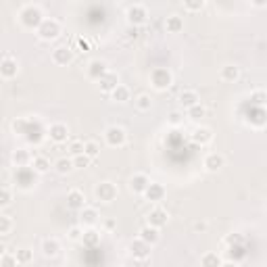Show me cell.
I'll return each mask as SVG.
<instances>
[{
  "label": "cell",
  "instance_id": "obj_1",
  "mask_svg": "<svg viewBox=\"0 0 267 267\" xmlns=\"http://www.w3.org/2000/svg\"><path fill=\"white\" fill-rule=\"evenodd\" d=\"M19 19H21V23L25 25V27H29V29H38L42 25V21H44V15H42V11L38 6H34V4H29V6H25L21 13H19Z\"/></svg>",
  "mask_w": 267,
  "mask_h": 267
},
{
  "label": "cell",
  "instance_id": "obj_2",
  "mask_svg": "<svg viewBox=\"0 0 267 267\" xmlns=\"http://www.w3.org/2000/svg\"><path fill=\"white\" fill-rule=\"evenodd\" d=\"M58 34H61V23H58L56 19H44L42 25L38 27V36H40L42 40H46V42L56 40Z\"/></svg>",
  "mask_w": 267,
  "mask_h": 267
},
{
  "label": "cell",
  "instance_id": "obj_3",
  "mask_svg": "<svg viewBox=\"0 0 267 267\" xmlns=\"http://www.w3.org/2000/svg\"><path fill=\"white\" fill-rule=\"evenodd\" d=\"M94 194H96L98 201H103V203H113V201L117 199V186L111 184V182H101V184L96 186Z\"/></svg>",
  "mask_w": 267,
  "mask_h": 267
},
{
  "label": "cell",
  "instance_id": "obj_4",
  "mask_svg": "<svg viewBox=\"0 0 267 267\" xmlns=\"http://www.w3.org/2000/svg\"><path fill=\"white\" fill-rule=\"evenodd\" d=\"M105 140H107L108 146H123L125 140H127V134H125L123 127L111 125V127H108V130L105 132Z\"/></svg>",
  "mask_w": 267,
  "mask_h": 267
},
{
  "label": "cell",
  "instance_id": "obj_5",
  "mask_svg": "<svg viewBox=\"0 0 267 267\" xmlns=\"http://www.w3.org/2000/svg\"><path fill=\"white\" fill-rule=\"evenodd\" d=\"M36 169L32 167H17V173H15V182L17 186H21V188H32L36 184Z\"/></svg>",
  "mask_w": 267,
  "mask_h": 267
},
{
  "label": "cell",
  "instance_id": "obj_6",
  "mask_svg": "<svg viewBox=\"0 0 267 267\" xmlns=\"http://www.w3.org/2000/svg\"><path fill=\"white\" fill-rule=\"evenodd\" d=\"M146 19H148V13L142 4H134V6L127 8V21H130V25L140 27V25L146 23Z\"/></svg>",
  "mask_w": 267,
  "mask_h": 267
},
{
  "label": "cell",
  "instance_id": "obj_7",
  "mask_svg": "<svg viewBox=\"0 0 267 267\" xmlns=\"http://www.w3.org/2000/svg\"><path fill=\"white\" fill-rule=\"evenodd\" d=\"M151 82L153 86L157 88V90H165V88H169L171 86V73L167 71V69H155L153 75H151Z\"/></svg>",
  "mask_w": 267,
  "mask_h": 267
},
{
  "label": "cell",
  "instance_id": "obj_8",
  "mask_svg": "<svg viewBox=\"0 0 267 267\" xmlns=\"http://www.w3.org/2000/svg\"><path fill=\"white\" fill-rule=\"evenodd\" d=\"M130 253H132L134 259L142 261V259H146V257L151 255V244L144 242L142 238H138V240H134V242L130 244Z\"/></svg>",
  "mask_w": 267,
  "mask_h": 267
},
{
  "label": "cell",
  "instance_id": "obj_9",
  "mask_svg": "<svg viewBox=\"0 0 267 267\" xmlns=\"http://www.w3.org/2000/svg\"><path fill=\"white\" fill-rule=\"evenodd\" d=\"M48 136H51V140L56 142V144H63L69 140V130L65 123H53L51 130H48Z\"/></svg>",
  "mask_w": 267,
  "mask_h": 267
},
{
  "label": "cell",
  "instance_id": "obj_10",
  "mask_svg": "<svg viewBox=\"0 0 267 267\" xmlns=\"http://www.w3.org/2000/svg\"><path fill=\"white\" fill-rule=\"evenodd\" d=\"M98 86H101V92L111 94L115 88L119 86V77H117V73H113V71H107L101 80H98Z\"/></svg>",
  "mask_w": 267,
  "mask_h": 267
},
{
  "label": "cell",
  "instance_id": "obj_11",
  "mask_svg": "<svg viewBox=\"0 0 267 267\" xmlns=\"http://www.w3.org/2000/svg\"><path fill=\"white\" fill-rule=\"evenodd\" d=\"M17 71H19V65H17V61L13 56H4L2 58V65H0V73H2V77L4 80H13V77L17 75Z\"/></svg>",
  "mask_w": 267,
  "mask_h": 267
},
{
  "label": "cell",
  "instance_id": "obj_12",
  "mask_svg": "<svg viewBox=\"0 0 267 267\" xmlns=\"http://www.w3.org/2000/svg\"><path fill=\"white\" fill-rule=\"evenodd\" d=\"M167 221H169V215H167V211L161 209V207H157V209H153L151 213H148V223L159 227V230L163 225H167Z\"/></svg>",
  "mask_w": 267,
  "mask_h": 267
},
{
  "label": "cell",
  "instance_id": "obj_13",
  "mask_svg": "<svg viewBox=\"0 0 267 267\" xmlns=\"http://www.w3.org/2000/svg\"><path fill=\"white\" fill-rule=\"evenodd\" d=\"M67 207L73 211H82L86 207V196L82 190H71L67 194Z\"/></svg>",
  "mask_w": 267,
  "mask_h": 267
},
{
  "label": "cell",
  "instance_id": "obj_14",
  "mask_svg": "<svg viewBox=\"0 0 267 267\" xmlns=\"http://www.w3.org/2000/svg\"><path fill=\"white\" fill-rule=\"evenodd\" d=\"M80 223L84 227H94L98 223V211L94 209V207H84V209L80 211Z\"/></svg>",
  "mask_w": 267,
  "mask_h": 267
},
{
  "label": "cell",
  "instance_id": "obj_15",
  "mask_svg": "<svg viewBox=\"0 0 267 267\" xmlns=\"http://www.w3.org/2000/svg\"><path fill=\"white\" fill-rule=\"evenodd\" d=\"M223 165H225V159H223V155H219V153H209L205 157L207 171H219Z\"/></svg>",
  "mask_w": 267,
  "mask_h": 267
},
{
  "label": "cell",
  "instance_id": "obj_16",
  "mask_svg": "<svg viewBox=\"0 0 267 267\" xmlns=\"http://www.w3.org/2000/svg\"><path fill=\"white\" fill-rule=\"evenodd\" d=\"M140 238L144 240V242H148V244H157L159 242V238H161V234H159V227H155V225H144L142 230H140Z\"/></svg>",
  "mask_w": 267,
  "mask_h": 267
},
{
  "label": "cell",
  "instance_id": "obj_17",
  "mask_svg": "<svg viewBox=\"0 0 267 267\" xmlns=\"http://www.w3.org/2000/svg\"><path fill=\"white\" fill-rule=\"evenodd\" d=\"M144 196L148 201H153V203H157V201H163V196H165V188L161 186V184H155V182H151L148 184V188L144 190Z\"/></svg>",
  "mask_w": 267,
  "mask_h": 267
},
{
  "label": "cell",
  "instance_id": "obj_18",
  "mask_svg": "<svg viewBox=\"0 0 267 267\" xmlns=\"http://www.w3.org/2000/svg\"><path fill=\"white\" fill-rule=\"evenodd\" d=\"M53 61H54L56 65H67V63H71V61H73L71 48H67V46L56 48V51L53 53Z\"/></svg>",
  "mask_w": 267,
  "mask_h": 267
},
{
  "label": "cell",
  "instance_id": "obj_19",
  "mask_svg": "<svg viewBox=\"0 0 267 267\" xmlns=\"http://www.w3.org/2000/svg\"><path fill=\"white\" fill-rule=\"evenodd\" d=\"M192 140L199 146H205L213 140V132L209 130V127H196V130L192 132Z\"/></svg>",
  "mask_w": 267,
  "mask_h": 267
},
{
  "label": "cell",
  "instance_id": "obj_20",
  "mask_svg": "<svg viewBox=\"0 0 267 267\" xmlns=\"http://www.w3.org/2000/svg\"><path fill=\"white\" fill-rule=\"evenodd\" d=\"M148 184H151V180L144 175V173H136L132 180H130V188L134 192H138V194H144V190L148 188Z\"/></svg>",
  "mask_w": 267,
  "mask_h": 267
},
{
  "label": "cell",
  "instance_id": "obj_21",
  "mask_svg": "<svg viewBox=\"0 0 267 267\" xmlns=\"http://www.w3.org/2000/svg\"><path fill=\"white\" fill-rule=\"evenodd\" d=\"M107 71H108V69H107V63L105 61H92L90 65H88V75H90L92 80H96V82L101 80Z\"/></svg>",
  "mask_w": 267,
  "mask_h": 267
},
{
  "label": "cell",
  "instance_id": "obj_22",
  "mask_svg": "<svg viewBox=\"0 0 267 267\" xmlns=\"http://www.w3.org/2000/svg\"><path fill=\"white\" fill-rule=\"evenodd\" d=\"M199 103H201V98H199V94H196V90H182L180 92V105L184 108H190Z\"/></svg>",
  "mask_w": 267,
  "mask_h": 267
},
{
  "label": "cell",
  "instance_id": "obj_23",
  "mask_svg": "<svg viewBox=\"0 0 267 267\" xmlns=\"http://www.w3.org/2000/svg\"><path fill=\"white\" fill-rule=\"evenodd\" d=\"M82 244L88 246V249H94V246L101 244V234H98L94 227H88L84 232V238H82Z\"/></svg>",
  "mask_w": 267,
  "mask_h": 267
},
{
  "label": "cell",
  "instance_id": "obj_24",
  "mask_svg": "<svg viewBox=\"0 0 267 267\" xmlns=\"http://www.w3.org/2000/svg\"><path fill=\"white\" fill-rule=\"evenodd\" d=\"M54 169L56 173H61V175H67V173H71L75 169V163H73V157L69 159V157H61L56 163H54Z\"/></svg>",
  "mask_w": 267,
  "mask_h": 267
},
{
  "label": "cell",
  "instance_id": "obj_25",
  "mask_svg": "<svg viewBox=\"0 0 267 267\" xmlns=\"http://www.w3.org/2000/svg\"><path fill=\"white\" fill-rule=\"evenodd\" d=\"M165 29H167L169 34H180L182 29H184V19H182V17H177V15L167 17V21H165Z\"/></svg>",
  "mask_w": 267,
  "mask_h": 267
},
{
  "label": "cell",
  "instance_id": "obj_26",
  "mask_svg": "<svg viewBox=\"0 0 267 267\" xmlns=\"http://www.w3.org/2000/svg\"><path fill=\"white\" fill-rule=\"evenodd\" d=\"M238 77H240V69L236 65H225L221 69V80L223 82H236Z\"/></svg>",
  "mask_w": 267,
  "mask_h": 267
},
{
  "label": "cell",
  "instance_id": "obj_27",
  "mask_svg": "<svg viewBox=\"0 0 267 267\" xmlns=\"http://www.w3.org/2000/svg\"><path fill=\"white\" fill-rule=\"evenodd\" d=\"M84 146H86V142L80 140V138H69V140H67V151H69V155H71V157L82 155Z\"/></svg>",
  "mask_w": 267,
  "mask_h": 267
},
{
  "label": "cell",
  "instance_id": "obj_28",
  "mask_svg": "<svg viewBox=\"0 0 267 267\" xmlns=\"http://www.w3.org/2000/svg\"><path fill=\"white\" fill-rule=\"evenodd\" d=\"M58 251H61V244H58V240L48 238V240L42 242V253L46 257H54V255H58Z\"/></svg>",
  "mask_w": 267,
  "mask_h": 267
},
{
  "label": "cell",
  "instance_id": "obj_29",
  "mask_svg": "<svg viewBox=\"0 0 267 267\" xmlns=\"http://www.w3.org/2000/svg\"><path fill=\"white\" fill-rule=\"evenodd\" d=\"M11 159H13L15 167H27L29 163H32V157H29L27 151H15Z\"/></svg>",
  "mask_w": 267,
  "mask_h": 267
},
{
  "label": "cell",
  "instance_id": "obj_30",
  "mask_svg": "<svg viewBox=\"0 0 267 267\" xmlns=\"http://www.w3.org/2000/svg\"><path fill=\"white\" fill-rule=\"evenodd\" d=\"M32 165H34V169H36L38 173H46L48 169H51V161H48L44 155L34 157V159H32Z\"/></svg>",
  "mask_w": 267,
  "mask_h": 267
},
{
  "label": "cell",
  "instance_id": "obj_31",
  "mask_svg": "<svg viewBox=\"0 0 267 267\" xmlns=\"http://www.w3.org/2000/svg\"><path fill=\"white\" fill-rule=\"evenodd\" d=\"M111 98H113L115 103H127V101H130V90H127L125 86L119 84V86H117L115 90L111 92Z\"/></svg>",
  "mask_w": 267,
  "mask_h": 267
},
{
  "label": "cell",
  "instance_id": "obj_32",
  "mask_svg": "<svg viewBox=\"0 0 267 267\" xmlns=\"http://www.w3.org/2000/svg\"><path fill=\"white\" fill-rule=\"evenodd\" d=\"M134 103H136V107L140 108V111H151V107H153V98L148 96V94H138V96L134 98Z\"/></svg>",
  "mask_w": 267,
  "mask_h": 267
},
{
  "label": "cell",
  "instance_id": "obj_33",
  "mask_svg": "<svg viewBox=\"0 0 267 267\" xmlns=\"http://www.w3.org/2000/svg\"><path fill=\"white\" fill-rule=\"evenodd\" d=\"M188 111V117H190V119H194V121H199V119H203V117L207 115V108L199 103V105H194V107H190V108H186Z\"/></svg>",
  "mask_w": 267,
  "mask_h": 267
},
{
  "label": "cell",
  "instance_id": "obj_34",
  "mask_svg": "<svg viewBox=\"0 0 267 267\" xmlns=\"http://www.w3.org/2000/svg\"><path fill=\"white\" fill-rule=\"evenodd\" d=\"M251 105H253V107H265V105H267V92L255 90V92L251 94Z\"/></svg>",
  "mask_w": 267,
  "mask_h": 267
},
{
  "label": "cell",
  "instance_id": "obj_35",
  "mask_svg": "<svg viewBox=\"0 0 267 267\" xmlns=\"http://www.w3.org/2000/svg\"><path fill=\"white\" fill-rule=\"evenodd\" d=\"M73 163H75V169H86V167H90L92 157H88L86 153L75 155V157H73Z\"/></svg>",
  "mask_w": 267,
  "mask_h": 267
},
{
  "label": "cell",
  "instance_id": "obj_36",
  "mask_svg": "<svg viewBox=\"0 0 267 267\" xmlns=\"http://www.w3.org/2000/svg\"><path fill=\"white\" fill-rule=\"evenodd\" d=\"M84 153H86L88 157H92V159H96V157L101 155V146H98V142H96V140H86Z\"/></svg>",
  "mask_w": 267,
  "mask_h": 267
},
{
  "label": "cell",
  "instance_id": "obj_37",
  "mask_svg": "<svg viewBox=\"0 0 267 267\" xmlns=\"http://www.w3.org/2000/svg\"><path fill=\"white\" fill-rule=\"evenodd\" d=\"M13 230V219L8 215H2L0 217V236H8Z\"/></svg>",
  "mask_w": 267,
  "mask_h": 267
},
{
  "label": "cell",
  "instance_id": "obj_38",
  "mask_svg": "<svg viewBox=\"0 0 267 267\" xmlns=\"http://www.w3.org/2000/svg\"><path fill=\"white\" fill-rule=\"evenodd\" d=\"M13 201V192H11V188H8V184L2 186V192H0V207H8Z\"/></svg>",
  "mask_w": 267,
  "mask_h": 267
},
{
  "label": "cell",
  "instance_id": "obj_39",
  "mask_svg": "<svg viewBox=\"0 0 267 267\" xmlns=\"http://www.w3.org/2000/svg\"><path fill=\"white\" fill-rule=\"evenodd\" d=\"M29 125H32V121H29V119H17L13 123V130H15V134H27Z\"/></svg>",
  "mask_w": 267,
  "mask_h": 267
},
{
  "label": "cell",
  "instance_id": "obj_40",
  "mask_svg": "<svg viewBox=\"0 0 267 267\" xmlns=\"http://www.w3.org/2000/svg\"><path fill=\"white\" fill-rule=\"evenodd\" d=\"M184 6L188 8V11L196 13V11H201V8L205 6V0H184Z\"/></svg>",
  "mask_w": 267,
  "mask_h": 267
},
{
  "label": "cell",
  "instance_id": "obj_41",
  "mask_svg": "<svg viewBox=\"0 0 267 267\" xmlns=\"http://www.w3.org/2000/svg\"><path fill=\"white\" fill-rule=\"evenodd\" d=\"M84 225H75V227H71L69 230V240H80L82 242V238H84Z\"/></svg>",
  "mask_w": 267,
  "mask_h": 267
},
{
  "label": "cell",
  "instance_id": "obj_42",
  "mask_svg": "<svg viewBox=\"0 0 267 267\" xmlns=\"http://www.w3.org/2000/svg\"><path fill=\"white\" fill-rule=\"evenodd\" d=\"M201 263H203V265H221L223 261H221L217 255H213V253H211V255H205L203 259H201Z\"/></svg>",
  "mask_w": 267,
  "mask_h": 267
},
{
  "label": "cell",
  "instance_id": "obj_43",
  "mask_svg": "<svg viewBox=\"0 0 267 267\" xmlns=\"http://www.w3.org/2000/svg\"><path fill=\"white\" fill-rule=\"evenodd\" d=\"M17 261L19 263H29L32 261V251H27V249H21V251H17Z\"/></svg>",
  "mask_w": 267,
  "mask_h": 267
},
{
  "label": "cell",
  "instance_id": "obj_44",
  "mask_svg": "<svg viewBox=\"0 0 267 267\" xmlns=\"http://www.w3.org/2000/svg\"><path fill=\"white\" fill-rule=\"evenodd\" d=\"M17 255L11 257V255H6V253H0V265H17Z\"/></svg>",
  "mask_w": 267,
  "mask_h": 267
},
{
  "label": "cell",
  "instance_id": "obj_45",
  "mask_svg": "<svg viewBox=\"0 0 267 267\" xmlns=\"http://www.w3.org/2000/svg\"><path fill=\"white\" fill-rule=\"evenodd\" d=\"M182 121H184V115H182L180 111H171V113H169V123H171V125H180Z\"/></svg>",
  "mask_w": 267,
  "mask_h": 267
},
{
  "label": "cell",
  "instance_id": "obj_46",
  "mask_svg": "<svg viewBox=\"0 0 267 267\" xmlns=\"http://www.w3.org/2000/svg\"><path fill=\"white\" fill-rule=\"evenodd\" d=\"M225 242H227V244H234V242H242V236H238V234H234V236H227V238H225Z\"/></svg>",
  "mask_w": 267,
  "mask_h": 267
},
{
  "label": "cell",
  "instance_id": "obj_47",
  "mask_svg": "<svg viewBox=\"0 0 267 267\" xmlns=\"http://www.w3.org/2000/svg\"><path fill=\"white\" fill-rule=\"evenodd\" d=\"M127 38H138V27L136 25H130V29H127Z\"/></svg>",
  "mask_w": 267,
  "mask_h": 267
},
{
  "label": "cell",
  "instance_id": "obj_48",
  "mask_svg": "<svg viewBox=\"0 0 267 267\" xmlns=\"http://www.w3.org/2000/svg\"><path fill=\"white\" fill-rule=\"evenodd\" d=\"M77 44H80V48H82V53H88V42L84 40V38H80V40H77Z\"/></svg>",
  "mask_w": 267,
  "mask_h": 267
},
{
  "label": "cell",
  "instance_id": "obj_49",
  "mask_svg": "<svg viewBox=\"0 0 267 267\" xmlns=\"http://www.w3.org/2000/svg\"><path fill=\"white\" fill-rule=\"evenodd\" d=\"M251 2H253L255 6H259V8H261V6H267V0H251Z\"/></svg>",
  "mask_w": 267,
  "mask_h": 267
},
{
  "label": "cell",
  "instance_id": "obj_50",
  "mask_svg": "<svg viewBox=\"0 0 267 267\" xmlns=\"http://www.w3.org/2000/svg\"><path fill=\"white\" fill-rule=\"evenodd\" d=\"M105 225H107V230H113V227H115V221H113V219H108Z\"/></svg>",
  "mask_w": 267,
  "mask_h": 267
}]
</instances>
